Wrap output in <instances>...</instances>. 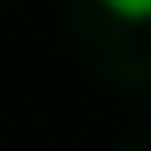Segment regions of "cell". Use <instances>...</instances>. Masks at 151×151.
<instances>
[{"mask_svg": "<svg viewBox=\"0 0 151 151\" xmlns=\"http://www.w3.org/2000/svg\"><path fill=\"white\" fill-rule=\"evenodd\" d=\"M97 6H103V12H109L115 24H127V30L151 24V0H97Z\"/></svg>", "mask_w": 151, "mask_h": 151, "instance_id": "1", "label": "cell"}]
</instances>
